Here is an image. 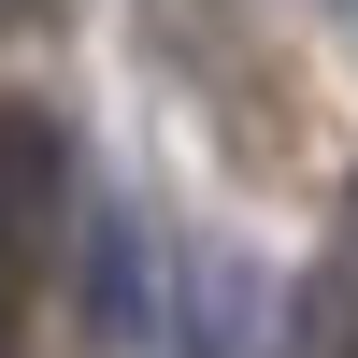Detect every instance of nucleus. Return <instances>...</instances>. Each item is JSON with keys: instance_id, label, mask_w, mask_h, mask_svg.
<instances>
[{"instance_id": "2", "label": "nucleus", "mask_w": 358, "mask_h": 358, "mask_svg": "<svg viewBox=\"0 0 358 358\" xmlns=\"http://www.w3.org/2000/svg\"><path fill=\"white\" fill-rule=\"evenodd\" d=\"M344 358H358V344H344Z\"/></svg>"}, {"instance_id": "1", "label": "nucleus", "mask_w": 358, "mask_h": 358, "mask_svg": "<svg viewBox=\"0 0 358 358\" xmlns=\"http://www.w3.org/2000/svg\"><path fill=\"white\" fill-rule=\"evenodd\" d=\"M86 315H101V344H143V258H129V229H86Z\"/></svg>"}]
</instances>
